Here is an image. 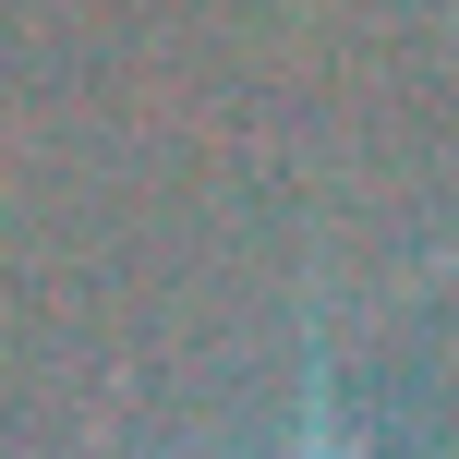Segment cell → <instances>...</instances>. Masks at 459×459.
Listing matches in <instances>:
<instances>
[{
  "mask_svg": "<svg viewBox=\"0 0 459 459\" xmlns=\"http://www.w3.org/2000/svg\"><path fill=\"white\" fill-rule=\"evenodd\" d=\"M302 459H339V399H326V363H315V399H302Z\"/></svg>",
  "mask_w": 459,
  "mask_h": 459,
  "instance_id": "obj_1",
  "label": "cell"
}]
</instances>
